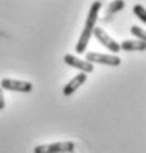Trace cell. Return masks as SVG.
<instances>
[{
  "mask_svg": "<svg viewBox=\"0 0 146 153\" xmlns=\"http://www.w3.org/2000/svg\"><path fill=\"white\" fill-rule=\"evenodd\" d=\"M102 7V1H93L90 6V10H89V15L86 19V24H84V28L80 34V38L77 41V47H75V52L77 53H84L87 50V44L90 41V37L93 36V30L96 28V22L99 18V10Z\"/></svg>",
  "mask_w": 146,
  "mask_h": 153,
  "instance_id": "6da1fadb",
  "label": "cell"
},
{
  "mask_svg": "<svg viewBox=\"0 0 146 153\" xmlns=\"http://www.w3.org/2000/svg\"><path fill=\"white\" fill-rule=\"evenodd\" d=\"M75 143L74 141H58L50 144H38L34 147V153H74Z\"/></svg>",
  "mask_w": 146,
  "mask_h": 153,
  "instance_id": "7a4b0ae2",
  "label": "cell"
},
{
  "mask_svg": "<svg viewBox=\"0 0 146 153\" xmlns=\"http://www.w3.org/2000/svg\"><path fill=\"white\" fill-rule=\"evenodd\" d=\"M86 60L99 65H106V66H118L121 65V59L115 55H105V53H97V52H87L86 53Z\"/></svg>",
  "mask_w": 146,
  "mask_h": 153,
  "instance_id": "3957f363",
  "label": "cell"
},
{
  "mask_svg": "<svg viewBox=\"0 0 146 153\" xmlns=\"http://www.w3.org/2000/svg\"><path fill=\"white\" fill-rule=\"evenodd\" d=\"M0 88L9 90V91H18V93H30L33 91V84L28 81H19V79H10L4 78L0 82Z\"/></svg>",
  "mask_w": 146,
  "mask_h": 153,
  "instance_id": "277c9868",
  "label": "cell"
},
{
  "mask_svg": "<svg viewBox=\"0 0 146 153\" xmlns=\"http://www.w3.org/2000/svg\"><path fill=\"white\" fill-rule=\"evenodd\" d=\"M93 36H94V38L103 46V47H106L108 50H111L112 53H118L121 49H120V44L114 40V38L111 37L109 34L105 31V30H102V28H94L93 30Z\"/></svg>",
  "mask_w": 146,
  "mask_h": 153,
  "instance_id": "5b68a950",
  "label": "cell"
},
{
  "mask_svg": "<svg viewBox=\"0 0 146 153\" xmlns=\"http://www.w3.org/2000/svg\"><path fill=\"white\" fill-rule=\"evenodd\" d=\"M64 62L71 66V68H77L80 69L83 74H90L94 71V66L91 65L90 62H87L86 59H80V57L74 56V55H65L64 56Z\"/></svg>",
  "mask_w": 146,
  "mask_h": 153,
  "instance_id": "8992f818",
  "label": "cell"
},
{
  "mask_svg": "<svg viewBox=\"0 0 146 153\" xmlns=\"http://www.w3.org/2000/svg\"><path fill=\"white\" fill-rule=\"evenodd\" d=\"M87 81V74H83V72H80V74H77V75L74 76L73 79L62 88V93L64 96H71L73 93H75V90L77 88H80L84 82Z\"/></svg>",
  "mask_w": 146,
  "mask_h": 153,
  "instance_id": "52a82bcc",
  "label": "cell"
},
{
  "mask_svg": "<svg viewBox=\"0 0 146 153\" xmlns=\"http://www.w3.org/2000/svg\"><path fill=\"white\" fill-rule=\"evenodd\" d=\"M120 49H121V50H127V52H145L146 43L142 41V40H139V38L124 40V41L120 44Z\"/></svg>",
  "mask_w": 146,
  "mask_h": 153,
  "instance_id": "ba28073f",
  "label": "cell"
},
{
  "mask_svg": "<svg viewBox=\"0 0 146 153\" xmlns=\"http://www.w3.org/2000/svg\"><path fill=\"white\" fill-rule=\"evenodd\" d=\"M124 6H126V1H123V0H117V1H112L109 4V7H108V10H106V13H105V18L103 21H109L117 12H120V10H123L124 9Z\"/></svg>",
  "mask_w": 146,
  "mask_h": 153,
  "instance_id": "9c48e42d",
  "label": "cell"
},
{
  "mask_svg": "<svg viewBox=\"0 0 146 153\" xmlns=\"http://www.w3.org/2000/svg\"><path fill=\"white\" fill-rule=\"evenodd\" d=\"M133 13L140 19L143 24H146V7L145 6H142L140 3L134 4V6H133Z\"/></svg>",
  "mask_w": 146,
  "mask_h": 153,
  "instance_id": "30bf717a",
  "label": "cell"
},
{
  "mask_svg": "<svg viewBox=\"0 0 146 153\" xmlns=\"http://www.w3.org/2000/svg\"><path fill=\"white\" fill-rule=\"evenodd\" d=\"M130 33H131L136 38H139V40H142V41L146 43V30L137 27V25H133V27L130 28Z\"/></svg>",
  "mask_w": 146,
  "mask_h": 153,
  "instance_id": "8fae6325",
  "label": "cell"
},
{
  "mask_svg": "<svg viewBox=\"0 0 146 153\" xmlns=\"http://www.w3.org/2000/svg\"><path fill=\"white\" fill-rule=\"evenodd\" d=\"M4 106H6V103H4V96H3V90L0 88V111H3Z\"/></svg>",
  "mask_w": 146,
  "mask_h": 153,
  "instance_id": "7c38bea8",
  "label": "cell"
}]
</instances>
